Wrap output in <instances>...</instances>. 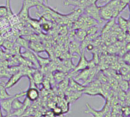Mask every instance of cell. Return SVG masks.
<instances>
[{"instance_id": "obj_10", "label": "cell", "mask_w": 130, "mask_h": 117, "mask_svg": "<svg viewBox=\"0 0 130 117\" xmlns=\"http://www.w3.org/2000/svg\"><path fill=\"white\" fill-rule=\"evenodd\" d=\"M69 86L73 89L74 90H76V91H80V92H83L85 88H86V86L84 85V84H80L79 83L77 82V80L74 78H70L69 79Z\"/></svg>"}, {"instance_id": "obj_28", "label": "cell", "mask_w": 130, "mask_h": 117, "mask_svg": "<svg viewBox=\"0 0 130 117\" xmlns=\"http://www.w3.org/2000/svg\"><path fill=\"white\" fill-rule=\"evenodd\" d=\"M26 117H38V116H36L35 115H28Z\"/></svg>"}, {"instance_id": "obj_18", "label": "cell", "mask_w": 130, "mask_h": 117, "mask_svg": "<svg viewBox=\"0 0 130 117\" xmlns=\"http://www.w3.org/2000/svg\"><path fill=\"white\" fill-rule=\"evenodd\" d=\"M76 36L82 42L87 37V32L83 29H79L76 31Z\"/></svg>"}, {"instance_id": "obj_3", "label": "cell", "mask_w": 130, "mask_h": 117, "mask_svg": "<svg viewBox=\"0 0 130 117\" xmlns=\"http://www.w3.org/2000/svg\"><path fill=\"white\" fill-rule=\"evenodd\" d=\"M106 100V102L101 110H96L93 108H92L88 103H87L86 104L87 109L85 110V112L91 114L93 117H104L107 114V112H108V100L107 99Z\"/></svg>"}, {"instance_id": "obj_19", "label": "cell", "mask_w": 130, "mask_h": 117, "mask_svg": "<svg viewBox=\"0 0 130 117\" xmlns=\"http://www.w3.org/2000/svg\"><path fill=\"white\" fill-rule=\"evenodd\" d=\"M122 112L125 117H130V106H125L122 108Z\"/></svg>"}, {"instance_id": "obj_6", "label": "cell", "mask_w": 130, "mask_h": 117, "mask_svg": "<svg viewBox=\"0 0 130 117\" xmlns=\"http://www.w3.org/2000/svg\"><path fill=\"white\" fill-rule=\"evenodd\" d=\"M100 16H101V19L105 21H108L114 18L112 9L108 4L103 6H100Z\"/></svg>"}, {"instance_id": "obj_5", "label": "cell", "mask_w": 130, "mask_h": 117, "mask_svg": "<svg viewBox=\"0 0 130 117\" xmlns=\"http://www.w3.org/2000/svg\"><path fill=\"white\" fill-rule=\"evenodd\" d=\"M25 76H24V74L19 70V72H18V73H15V74H13V75H11L10 76V77H9V80L6 83V84H5V86H6V88L7 89H11V88H12L13 86H15L23 77H24Z\"/></svg>"}, {"instance_id": "obj_9", "label": "cell", "mask_w": 130, "mask_h": 117, "mask_svg": "<svg viewBox=\"0 0 130 117\" xmlns=\"http://www.w3.org/2000/svg\"><path fill=\"white\" fill-rule=\"evenodd\" d=\"M46 7V6L41 3H40L38 0H23L22 8L29 9L32 7Z\"/></svg>"}, {"instance_id": "obj_32", "label": "cell", "mask_w": 130, "mask_h": 117, "mask_svg": "<svg viewBox=\"0 0 130 117\" xmlns=\"http://www.w3.org/2000/svg\"><path fill=\"white\" fill-rule=\"evenodd\" d=\"M129 19H130V18H129Z\"/></svg>"}, {"instance_id": "obj_30", "label": "cell", "mask_w": 130, "mask_h": 117, "mask_svg": "<svg viewBox=\"0 0 130 117\" xmlns=\"http://www.w3.org/2000/svg\"><path fill=\"white\" fill-rule=\"evenodd\" d=\"M48 1H49V0H44V3L45 4H48Z\"/></svg>"}, {"instance_id": "obj_14", "label": "cell", "mask_w": 130, "mask_h": 117, "mask_svg": "<svg viewBox=\"0 0 130 117\" xmlns=\"http://www.w3.org/2000/svg\"><path fill=\"white\" fill-rule=\"evenodd\" d=\"M12 95H10L7 92V89L5 86V84L0 83V99H4L6 98L10 97Z\"/></svg>"}, {"instance_id": "obj_12", "label": "cell", "mask_w": 130, "mask_h": 117, "mask_svg": "<svg viewBox=\"0 0 130 117\" xmlns=\"http://www.w3.org/2000/svg\"><path fill=\"white\" fill-rule=\"evenodd\" d=\"M90 68H87L85 69H83L81 71H80V73L77 75L75 79L76 80H82L84 83H87L90 76Z\"/></svg>"}, {"instance_id": "obj_15", "label": "cell", "mask_w": 130, "mask_h": 117, "mask_svg": "<svg viewBox=\"0 0 130 117\" xmlns=\"http://www.w3.org/2000/svg\"><path fill=\"white\" fill-rule=\"evenodd\" d=\"M53 77L55 79V81H57V83H60L65 79V74L61 70H57L56 72L54 73Z\"/></svg>"}, {"instance_id": "obj_26", "label": "cell", "mask_w": 130, "mask_h": 117, "mask_svg": "<svg viewBox=\"0 0 130 117\" xmlns=\"http://www.w3.org/2000/svg\"><path fill=\"white\" fill-rule=\"evenodd\" d=\"M93 49H94V46H93V44L89 43V44L87 45V49L88 51H92Z\"/></svg>"}, {"instance_id": "obj_24", "label": "cell", "mask_w": 130, "mask_h": 117, "mask_svg": "<svg viewBox=\"0 0 130 117\" xmlns=\"http://www.w3.org/2000/svg\"><path fill=\"white\" fill-rule=\"evenodd\" d=\"M125 106H130V89H128V90L125 92Z\"/></svg>"}, {"instance_id": "obj_1", "label": "cell", "mask_w": 130, "mask_h": 117, "mask_svg": "<svg viewBox=\"0 0 130 117\" xmlns=\"http://www.w3.org/2000/svg\"><path fill=\"white\" fill-rule=\"evenodd\" d=\"M25 92H26V91H22V92H21L19 93L11 96L9 98L4 99H0V103H1L2 109L3 111H5L7 114H11V112H12V106L13 100L15 98H18V97L19 98L21 96H25Z\"/></svg>"}, {"instance_id": "obj_20", "label": "cell", "mask_w": 130, "mask_h": 117, "mask_svg": "<svg viewBox=\"0 0 130 117\" xmlns=\"http://www.w3.org/2000/svg\"><path fill=\"white\" fill-rule=\"evenodd\" d=\"M52 110H53V112H54V114H55L57 116H59V115H61L63 114L61 107L59 106H55L52 109Z\"/></svg>"}, {"instance_id": "obj_31", "label": "cell", "mask_w": 130, "mask_h": 117, "mask_svg": "<svg viewBox=\"0 0 130 117\" xmlns=\"http://www.w3.org/2000/svg\"><path fill=\"white\" fill-rule=\"evenodd\" d=\"M128 85H129V89H130V79H128Z\"/></svg>"}, {"instance_id": "obj_25", "label": "cell", "mask_w": 130, "mask_h": 117, "mask_svg": "<svg viewBox=\"0 0 130 117\" xmlns=\"http://www.w3.org/2000/svg\"><path fill=\"white\" fill-rule=\"evenodd\" d=\"M41 29L43 30H44V31H48L50 29V26H49L48 23H44L41 26Z\"/></svg>"}, {"instance_id": "obj_7", "label": "cell", "mask_w": 130, "mask_h": 117, "mask_svg": "<svg viewBox=\"0 0 130 117\" xmlns=\"http://www.w3.org/2000/svg\"><path fill=\"white\" fill-rule=\"evenodd\" d=\"M26 98H28L31 102H35L38 99L40 96V92L35 86H29L28 89L25 92Z\"/></svg>"}, {"instance_id": "obj_29", "label": "cell", "mask_w": 130, "mask_h": 117, "mask_svg": "<svg viewBox=\"0 0 130 117\" xmlns=\"http://www.w3.org/2000/svg\"><path fill=\"white\" fill-rule=\"evenodd\" d=\"M38 1H39L40 3H41L44 4V0H38Z\"/></svg>"}, {"instance_id": "obj_22", "label": "cell", "mask_w": 130, "mask_h": 117, "mask_svg": "<svg viewBox=\"0 0 130 117\" xmlns=\"http://www.w3.org/2000/svg\"><path fill=\"white\" fill-rule=\"evenodd\" d=\"M8 14L6 6H0V17H5Z\"/></svg>"}, {"instance_id": "obj_16", "label": "cell", "mask_w": 130, "mask_h": 117, "mask_svg": "<svg viewBox=\"0 0 130 117\" xmlns=\"http://www.w3.org/2000/svg\"><path fill=\"white\" fill-rule=\"evenodd\" d=\"M24 101L22 102L21 100H19V97L18 98H15L14 100H13V102H12V112L13 111H15L20 108H22L23 106H24Z\"/></svg>"}, {"instance_id": "obj_27", "label": "cell", "mask_w": 130, "mask_h": 117, "mask_svg": "<svg viewBox=\"0 0 130 117\" xmlns=\"http://www.w3.org/2000/svg\"><path fill=\"white\" fill-rule=\"evenodd\" d=\"M3 116V114H2V107H1V103H0V117Z\"/></svg>"}, {"instance_id": "obj_21", "label": "cell", "mask_w": 130, "mask_h": 117, "mask_svg": "<svg viewBox=\"0 0 130 117\" xmlns=\"http://www.w3.org/2000/svg\"><path fill=\"white\" fill-rule=\"evenodd\" d=\"M122 60L125 63L130 66V51H128L122 56Z\"/></svg>"}, {"instance_id": "obj_11", "label": "cell", "mask_w": 130, "mask_h": 117, "mask_svg": "<svg viewBox=\"0 0 130 117\" xmlns=\"http://www.w3.org/2000/svg\"><path fill=\"white\" fill-rule=\"evenodd\" d=\"M28 49H30L35 53H40V52L44 51V47L40 42H34V41H31L29 42Z\"/></svg>"}, {"instance_id": "obj_17", "label": "cell", "mask_w": 130, "mask_h": 117, "mask_svg": "<svg viewBox=\"0 0 130 117\" xmlns=\"http://www.w3.org/2000/svg\"><path fill=\"white\" fill-rule=\"evenodd\" d=\"M119 88H120V90L126 92L129 89V85H128V80H125L124 79H122L120 81H119Z\"/></svg>"}, {"instance_id": "obj_23", "label": "cell", "mask_w": 130, "mask_h": 117, "mask_svg": "<svg viewBox=\"0 0 130 117\" xmlns=\"http://www.w3.org/2000/svg\"><path fill=\"white\" fill-rule=\"evenodd\" d=\"M42 117H57V115L54 114L52 109L47 110L42 115Z\"/></svg>"}, {"instance_id": "obj_2", "label": "cell", "mask_w": 130, "mask_h": 117, "mask_svg": "<svg viewBox=\"0 0 130 117\" xmlns=\"http://www.w3.org/2000/svg\"><path fill=\"white\" fill-rule=\"evenodd\" d=\"M85 13L87 16L91 17L98 22H101L103 21L100 16V6H98L96 3L86 7Z\"/></svg>"}, {"instance_id": "obj_8", "label": "cell", "mask_w": 130, "mask_h": 117, "mask_svg": "<svg viewBox=\"0 0 130 117\" xmlns=\"http://www.w3.org/2000/svg\"><path fill=\"white\" fill-rule=\"evenodd\" d=\"M28 79H31L32 80V82L34 83V84L36 86V87L41 84L43 80H44V76H43V73L40 70H38V69H36L33 73L32 74L28 77Z\"/></svg>"}, {"instance_id": "obj_13", "label": "cell", "mask_w": 130, "mask_h": 117, "mask_svg": "<svg viewBox=\"0 0 130 117\" xmlns=\"http://www.w3.org/2000/svg\"><path fill=\"white\" fill-rule=\"evenodd\" d=\"M118 23H119V26L120 29L122 32H125L127 31V29H128V19H125V18H123L122 16H119L118 18Z\"/></svg>"}, {"instance_id": "obj_4", "label": "cell", "mask_w": 130, "mask_h": 117, "mask_svg": "<svg viewBox=\"0 0 130 117\" xmlns=\"http://www.w3.org/2000/svg\"><path fill=\"white\" fill-rule=\"evenodd\" d=\"M22 57H24L26 60H28L29 62H31L33 66L38 69V68H40V66H39V63H38V56L37 55L32 52L31 49H27L25 50V52H23L22 54H20Z\"/></svg>"}]
</instances>
